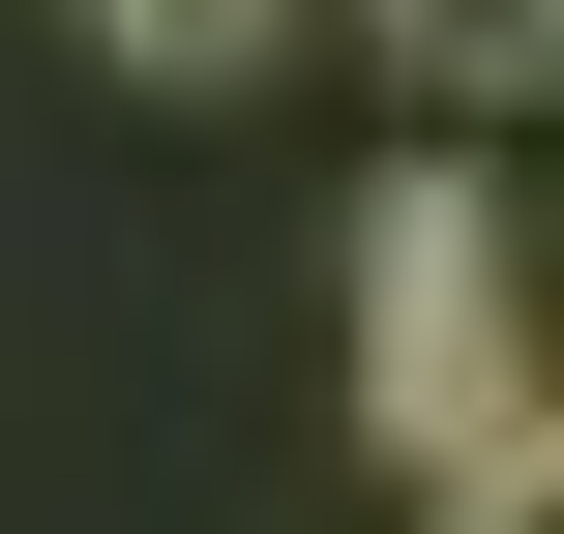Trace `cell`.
Masks as SVG:
<instances>
[{"instance_id": "1", "label": "cell", "mask_w": 564, "mask_h": 534, "mask_svg": "<svg viewBox=\"0 0 564 534\" xmlns=\"http://www.w3.org/2000/svg\"><path fill=\"white\" fill-rule=\"evenodd\" d=\"M357 416H387L416 476H476V446L535 416V357H506V208H476V178H387V208H357Z\"/></svg>"}, {"instance_id": "2", "label": "cell", "mask_w": 564, "mask_h": 534, "mask_svg": "<svg viewBox=\"0 0 564 534\" xmlns=\"http://www.w3.org/2000/svg\"><path fill=\"white\" fill-rule=\"evenodd\" d=\"M268 30H297V0H89V59H149V89H238Z\"/></svg>"}, {"instance_id": "3", "label": "cell", "mask_w": 564, "mask_h": 534, "mask_svg": "<svg viewBox=\"0 0 564 534\" xmlns=\"http://www.w3.org/2000/svg\"><path fill=\"white\" fill-rule=\"evenodd\" d=\"M387 30H416L446 89H535V59H564V0H387Z\"/></svg>"}, {"instance_id": "4", "label": "cell", "mask_w": 564, "mask_h": 534, "mask_svg": "<svg viewBox=\"0 0 564 534\" xmlns=\"http://www.w3.org/2000/svg\"><path fill=\"white\" fill-rule=\"evenodd\" d=\"M446 534H564V386L506 416V446H476V476H446Z\"/></svg>"}]
</instances>
